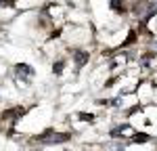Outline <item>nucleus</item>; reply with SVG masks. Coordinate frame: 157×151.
<instances>
[{
    "label": "nucleus",
    "instance_id": "obj_3",
    "mask_svg": "<svg viewBox=\"0 0 157 151\" xmlns=\"http://www.w3.org/2000/svg\"><path fill=\"white\" fill-rule=\"evenodd\" d=\"M147 138H149V137H145V134H140V137H134V141H136V143H143V141H147Z\"/></svg>",
    "mask_w": 157,
    "mask_h": 151
},
{
    "label": "nucleus",
    "instance_id": "obj_2",
    "mask_svg": "<svg viewBox=\"0 0 157 151\" xmlns=\"http://www.w3.org/2000/svg\"><path fill=\"white\" fill-rule=\"evenodd\" d=\"M80 118L86 120V122H92V120H94V115H92V113H80Z\"/></svg>",
    "mask_w": 157,
    "mask_h": 151
},
{
    "label": "nucleus",
    "instance_id": "obj_1",
    "mask_svg": "<svg viewBox=\"0 0 157 151\" xmlns=\"http://www.w3.org/2000/svg\"><path fill=\"white\" fill-rule=\"evenodd\" d=\"M84 61H88V55L86 52H75V63L78 65H84Z\"/></svg>",
    "mask_w": 157,
    "mask_h": 151
}]
</instances>
